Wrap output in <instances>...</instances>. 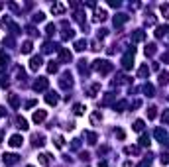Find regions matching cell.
<instances>
[{
	"instance_id": "cell-34",
	"label": "cell",
	"mask_w": 169,
	"mask_h": 167,
	"mask_svg": "<svg viewBox=\"0 0 169 167\" xmlns=\"http://www.w3.org/2000/svg\"><path fill=\"white\" fill-rule=\"evenodd\" d=\"M57 71V65L53 63V61H49V65H47V73H55Z\"/></svg>"
},
{
	"instance_id": "cell-36",
	"label": "cell",
	"mask_w": 169,
	"mask_h": 167,
	"mask_svg": "<svg viewBox=\"0 0 169 167\" xmlns=\"http://www.w3.org/2000/svg\"><path fill=\"white\" fill-rule=\"evenodd\" d=\"M167 81H169V75H167V73H161V75H159V83H161V85H165Z\"/></svg>"
},
{
	"instance_id": "cell-13",
	"label": "cell",
	"mask_w": 169,
	"mask_h": 167,
	"mask_svg": "<svg viewBox=\"0 0 169 167\" xmlns=\"http://www.w3.org/2000/svg\"><path fill=\"white\" fill-rule=\"evenodd\" d=\"M153 134H156V138H157V140H159L161 144H163V142H165V138H167L165 130H161V128H157V130H156V132H153Z\"/></svg>"
},
{
	"instance_id": "cell-48",
	"label": "cell",
	"mask_w": 169,
	"mask_h": 167,
	"mask_svg": "<svg viewBox=\"0 0 169 167\" xmlns=\"http://www.w3.org/2000/svg\"><path fill=\"white\" fill-rule=\"evenodd\" d=\"M28 167H34V165H28Z\"/></svg>"
},
{
	"instance_id": "cell-41",
	"label": "cell",
	"mask_w": 169,
	"mask_h": 167,
	"mask_svg": "<svg viewBox=\"0 0 169 167\" xmlns=\"http://www.w3.org/2000/svg\"><path fill=\"white\" fill-rule=\"evenodd\" d=\"M161 163H165V165H169V154H165V155H161Z\"/></svg>"
},
{
	"instance_id": "cell-24",
	"label": "cell",
	"mask_w": 169,
	"mask_h": 167,
	"mask_svg": "<svg viewBox=\"0 0 169 167\" xmlns=\"http://www.w3.org/2000/svg\"><path fill=\"white\" fill-rule=\"evenodd\" d=\"M49 161H51V155H49V154H41V155H40V163H41V165H47Z\"/></svg>"
},
{
	"instance_id": "cell-22",
	"label": "cell",
	"mask_w": 169,
	"mask_h": 167,
	"mask_svg": "<svg viewBox=\"0 0 169 167\" xmlns=\"http://www.w3.org/2000/svg\"><path fill=\"white\" fill-rule=\"evenodd\" d=\"M138 75L142 77V79H144V77H148V75H150V69H148V65H142V67H140V71H138Z\"/></svg>"
},
{
	"instance_id": "cell-19",
	"label": "cell",
	"mask_w": 169,
	"mask_h": 167,
	"mask_svg": "<svg viewBox=\"0 0 169 167\" xmlns=\"http://www.w3.org/2000/svg\"><path fill=\"white\" fill-rule=\"evenodd\" d=\"M32 41H24L22 43V53H32Z\"/></svg>"
},
{
	"instance_id": "cell-44",
	"label": "cell",
	"mask_w": 169,
	"mask_h": 167,
	"mask_svg": "<svg viewBox=\"0 0 169 167\" xmlns=\"http://www.w3.org/2000/svg\"><path fill=\"white\" fill-rule=\"evenodd\" d=\"M28 108H32V106H35V100H28V104H26Z\"/></svg>"
},
{
	"instance_id": "cell-47",
	"label": "cell",
	"mask_w": 169,
	"mask_h": 167,
	"mask_svg": "<svg viewBox=\"0 0 169 167\" xmlns=\"http://www.w3.org/2000/svg\"><path fill=\"white\" fill-rule=\"evenodd\" d=\"M0 10H2V4H0Z\"/></svg>"
},
{
	"instance_id": "cell-8",
	"label": "cell",
	"mask_w": 169,
	"mask_h": 167,
	"mask_svg": "<svg viewBox=\"0 0 169 167\" xmlns=\"http://www.w3.org/2000/svg\"><path fill=\"white\" fill-rule=\"evenodd\" d=\"M40 67H41V57H40V55L32 57V61H30V69H32V71H38Z\"/></svg>"
},
{
	"instance_id": "cell-40",
	"label": "cell",
	"mask_w": 169,
	"mask_h": 167,
	"mask_svg": "<svg viewBox=\"0 0 169 167\" xmlns=\"http://www.w3.org/2000/svg\"><path fill=\"white\" fill-rule=\"evenodd\" d=\"M6 63H8V55H0V65H6Z\"/></svg>"
},
{
	"instance_id": "cell-46",
	"label": "cell",
	"mask_w": 169,
	"mask_h": 167,
	"mask_svg": "<svg viewBox=\"0 0 169 167\" xmlns=\"http://www.w3.org/2000/svg\"><path fill=\"white\" fill-rule=\"evenodd\" d=\"M4 114H6V110H4L2 106H0V116H4Z\"/></svg>"
},
{
	"instance_id": "cell-14",
	"label": "cell",
	"mask_w": 169,
	"mask_h": 167,
	"mask_svg": "<svg viewBox=\"0 0 169 167\" xmlns=\"http://www.w3.org/2000/svg\"><path fill=\"white\" fill-rule=\"evenodd\" d=\"M167 30H169V28H167L165 24H163V26H157V28H156V38H161V35H165Z\"/></svg>"
},
{
	"instance_id": "cell-1",
	"label": "cell",
	"mask_w": 169,
	"mask_h": 167,
	"mask_svg": "<svg viewBox=\"0 0 169 167\" xmlns=\"http://www.w3.org/2000/svg\"><path fill=\"white\" fill-rule=\"evenodd\" d=\"M92 67H94V71H98L100 75H106V73H110L112 71V63L110 61H104V59H97L92 63Z\"/></svg>"
},
{
	"instance_id": "cell-37",
	"label": "cell",
	"mask_w": 169,
	"mask_h": 167,
	"mask_svg": "<svg viewBox=\"0 0 169 167\" xmlns=\"http://www.w3.org/2000/svg\"><path fill=\"white\" fill-rule=\"evenodd\" d=\"M45 32H47L49 35H53V34H55V26H53V24H49V26L45 28Z\"/></svg>"
},
{
	"instance_id": "cell-7",
	"label": "cell",
	"mask_w": 169,
	"mask_h": 167,
	"mask_svg": "<svg viewBox=\"0 0 169 167\" xmlns=\"http://www.w3.org/2000/svg\"><path fill=\"white\" fill-rule=\"evenodd\" d=\"M8 144H10V148H20L22 144H24V140H22V136L16 134V136H12V138H10V142H8Z\"/></svg>"
},
{
	"instance_id": "cell-43",
	"label": "cell",
	"mask_w": 169,
	"mask_h": 167,
	"mask_svg": "<svg viewBox=\"0 0 169 167\" xmlns=\"http://www.w3.org/2000/svg\"><path fill=\"white\" fill-rule=\"evenodd\" d=\"M138 167H150V159H144V161H142V163H140Z\"/></svg>"
},
{
	"instance_id": "cell-28",
	"label": "cell",
	"mask_w": 169,
	"mask_h": 167,
	"mask_svg": "<svg viewBox=\"0 0 169 167\" xmlns=\"http://www.w3.org/2000/svg\"><path fill=\"white\" fill-rule=\"evenodd\" d=\"M134 130H136V132H142V130H144V120H136L134 122Z\"/></svg>"
},
{
	"instance_id": "cell-26",
	"label": "cell",
	"mask_w": 169,
	"mask_h": 167,
	"mask_svg": "<svg viewBox=\"0 0 169 167\" xmlns=\"http://www.w3.org/2000/svg\"><path fill=\"white\" fill-rule=\"evenodd\" d=\"M132 39H134V41H144L145 39V34L144 32H136L134 35H132Z\"/></svg>"
},
{
	"instance_id": "cell-3",
	"label": "cell",
	"mask_w": 169,
	"mask_h": 167,
	"mask_svg": "<svg viewBox=\"0 0 169 167\" xmlns=\"http://www.w3.org/2000/svg\"><path fill=\"white\" fill-rule=\"evenodd\" d=\"M47 85H49L47 79H45V77H40L38 81L34 83V89H35V91H45V89H47Z\"/></svg>"
},
{
	"instance_id": "cell-39",
	"label": "cell",
	"mask_w": 169,
	"mask_h": 167,
	"mask_svg": "<svg viewBox=\"0 0 169 167\" xmlns=\"http://www.w3.org/2000/svg\"><path fill=\"white\" fill-rule=\"evenodd\" d=\"M55 146H57V148H63V138H61V136L55 138Z\"/></svg>"
},
{
	"instance_id": "cell-30",
	"label": "cell",
	"mask_w": 169,
	"mask_h": 167,
	"mask_svg": "<svg viewBox=\"0 0 169 167\" xmlns=\"http://www.w3.org/2000/svg\"><path fill=\"white\" fill-rule=\"evenodd\" d=\"M43 20H45V14H43V12H38L34 16V22H38V24H40V22H43Z\"/></svg>"
},
{
	"instance_id": "cell-20",
	"label": "cell",
	"mask_w": 169,
	"mask_h": 167,
	"mask_svg": "<svg viewBox=\"0 0 169 167\" xmlns=\"http://www.w3.org/2000/svg\"><path fill=\"white\" fill-rule=\"evenodd\" d=\"M16 126L22 128V130H28V122L22 118V116H18V118H16Z\"/></svg>"
},
{
	"instance_id": "cell-18",
	"label": "cell",
	"mask_w": 169,
	"mask_h": 167,
	"mask_svg": "<svg viewBox=\"0 0 169 167\" xmlns=\"http://www.w3.org/2000/svg\"><path fill=\"white\" fill-rule=\"evenodd\" d=\"M43 144H45V138L41 134H35L34 136V146H43Z\"/></svg>"
},
{
	"instance_id": "cell-16",
	"label": "cell",
	"mask_w": 169,
	"mask_h": 167,
	"mask_svg": "<svg viewBox=\"0 0 169 167\" xmlns=\"http://www.w3.org/2000/svg\"><path fill=\"white\" fill-rule=\"evenodd\" d=\"M106 20V12L104 10H97V14H94V22H104Z\"/></svg>"
},
{
	"instance_id": "cell-25",
	"label": "cell",
	"mask_w": 169,
	"mask_h": 167,
	"mask_svg": "<svg viewBox=\"0 0 169 167\" xmlns=\"http://www.w3.org/2000/svg\"><path fill=\"white\" fill-rule=\"evenodd\" d=\"M8 100H10V104H12L14 108H18V106H20V100H18V97H16V94H10V97H8Z\"/></svg>"
},
{
	"instance_id": "cell-32",
	"label": "cell",
	"mask_w": 169,
	"mask_h": 167,
	"mask_svg": "<svg viewBox=\"0 0 169 167\" xmlns=\"http://www.w3.org/2000/svg\"><path fill=\"white\" fill-rule=\"evenodd\" d=\"M156 53V45H153V43H150L148 47H145V55H153Z\"/></svg>"
},
{
	"instance_id": "cell-27",
	"label": "cell",
	"mask_w": 169,
	"mask_h": 167,
	"mask_svg": "<svg viewBox=\"0 0 169 167\" xmlns=\"http://www.w3.org/2000/svg\"><path fill=\"white\" fill-rule=\"evenodd\" d=\"M126 106H128V102H126V100H120L118 104H114V110H118V112H122V110H124V108H126Z\"/></svg>"
},
{
	"instance_id": "cell-33",
	"label": "cell",
	"mask_w": 169,
	"mask_h": 167,
	"mask_svg": "<svg viewBox=\"0 0 169 167\" xmlns=\"http://www.w3.org/2000/svg\"><path fill=\"white\" fill-rule=\"evenodd\" d=\"M156 116H157L156 108H153V106H151V108H148V118H150V120H153V118H156Z\"/></svg>"
},
{
	"instance_id": "cell-35",
	"label": "cell",
	"mask_w": 169,
	"mask_h": 167,
	"mask_svg": "<svg viewBox=\"0 0 169 167\" xmlns=\"http://www.w3.org/2000/svg\"><path fill=\"white\" fill-rule=\"evenodd\" d=\"M100 118H102V116H100L98 112H94V114L91 116V122H92V124H97V122H100Z\"/></svg>"
},
{
	"instance_id": "cell-4",
	"label": "cell",
	"mask_w": 169,
	"mask_h": 167,
	"mask_svg": "<svg viewBox=\"0 0 169 167\" xmlns=\"http://www.w3.org/2000/svg\"><path fill=\"white\" fill-rule=\"evenodd\" d=\"M71 59H73L71 51H69V49H65V47H61V49H59V61H63V63H69Z\"/></svg>"
},
{
	"instance_id": "cell-15",
	"label": "cell",
	"mask_w": 169,
	"mask_h": 167,
	"mask_svg": "<svg viewBox=\"0 0 169 167\" xmlns=\"http://www.w3.org/2000/svg\"><path fill=\"white\" fill-rule=\"evenodd\" d=\"M73 38H75V32H73L71 28H65L63 30V39L67 41V39H73Z\"/></svg>"
},
{
	"instance_id": "cell-11",
	"label": "cell",
	"mask_w": 169,
	"mask_h": 167,
	"mask_svg": "<svg viewBox=\"0 0 169 167\" xmlns=\"http://www.w3.org/2000/svg\"><path fill=\"white\" fill-rule=\"evenodd\" d=\"M124 22H128V16L126 14H118V16L114 18V26H122Z\"/></svg>"
},
{
	"instance_id": "cell-31",
	"label": "cell",
	"mask_w": 169,
	"mask_h": 167,
	"mask_svg": "<svg viewBox=\"0 0 169 167\" xmlns=\"http://www.w3.org/2000/svg\"><path fill=\"white\" fill-rule=\"evenodd\" d=\"M144 92L148 94V97H153V86L151 85H144Z\"/></svg>"
},
{
	"instance_id": "cell-17",
	"label": "cell",
	"mask_w": 169,
	"mask_h": 167,
	"mask_svg": "<svg viewBox=\"0 0 169 167\" xmlns=\"http://www.w3.org/2000/svg\"><path fill=\"white\" fill-rule=\"evenodd\" d=\"M150 136L148 134H142V138H140V146H144V148H150Z\"/></svg>"
},
{
	"instance_id": "cell-5",
	"label": "cell",
	"mask_w": 169,
	"mask_h": 167,
	"mask_svg": "<svg viewBox=\"0 0 169 167\" xmlns=\"http://www.w3.org/2000/svg\"><path fill=\"white\" fill-rule=\"evenodd\" d=\"M45 118H47V112H45V110H35V112H34V116H32V120L35 122V124L43 122Z\"/></svg>"
},
{
	"instance_id": "cell-10",
	"label": "cell",
	"mask_w": 169,
	"mask_h": 167,
	"mask_svg": "<svg viewBox=\"0 0 169 167\" xmlns=\"http://www.w3.org/2000/svg\"><path fill=\"white\" fill-rule=\"evenodd\" d=\"M4 163L6 165H14V163H16L18 161V155H14V154H4Z\"/></svg>"
},
{
	"instance_id": "cell-12",
	"label": "cell",
	"mask_w": 169,
	"mask_h": 167,
	"mask_svg": "<svg viewBox=\"0 0 169 167\" xmlns=\"http://www.w3.org/2000/svg\"><path fill=\"white\" fill-rule=\"evenodd\" d=\"M51 12H53V14H63V12H65V6L59 4V2H57V4H51Z\"/></svg>"
},
{
	"instance_id": "cell-42",
	"label": "cell",
	"mask_w": 169,
	"mask_h": 167,
	"mask_svg": "<svg viewBox=\"0 0 169 167\" xmlns=\"http://www.w3.org/2000/svg\"><path fill=\"white\" fill-rule=\"evenodd\" d=\"M124 151H126V154H138V148H126Z\"/></svg>"
},
{
	"instance_id": "cell-23",
	"label": "cell",
	"mask_w": 169,
	"mask_h": 167,
	"mask_svg": "<svg viewBox=\"0 0 169 167\" xmlns=\"http://www.w3.org/2000/svg\"><path fill=\"white\" fill-rule=\"evenodd\" d=\"M85 138L89 140V144H97V134L94 132H85Z\"/></svg>"
},
{
	"instance_id": "cell-29",
	"label": "cell",
	"mask_w": 169,
	"mask_h": 167,
	"mask_svg": "<svg viewBox=\"0 0 169 167\" xmlns=\"http://www.w3.org/2000/svg\"><path fill=\"white\" fill-rule=\"evenodd\" d=\"M85 110H87V108H85L83 104H75V114H77V116H81V114H85Z\"/></svg>"
},
{
	"instance_id": "cell-21",
	"label": "cell",
	"mask_w": 169,
	"mask_h": 167,
	"mask_svg": "<svg viewBox=\"0 0 169 167\" xmlns=\"http://www.w3.org/2000/svg\"><path fill=\"white\" fill-rule=\"evenodd\" d=\"M85 47H87V39H79V41H75V49H77V51H83Z\"/></svg>"
},
{
	"instance_id": "cell-38",
	"label": "cell",
	"mask_w": 169,
	"mask_h": 167,
	"mask_svg": "<svg viewBox=\"0 0 169 167\" xmlns=\"http://www.w3.org/2000/svg\"><path fill=\"white\" fill-rule=\"evenodd\" d=\"M161 120H163L165 124H169V108H167V110L163 112V116H161Z\"/></svg>"
},
{
	"instance_id": "cell-6",
	"label": "cell",
	"mask_w": 169,
	"mask_h": 167,
	"mask_svg": "<svg viewBox=\"0 0 169 167\" xmlns=\"http://www.w3.org/2000/svg\"><path fill=\"white\" fill-rule=\"evenodd\" d=\"M61 86H63V89H71V86H73V79H71V75L69 73H65L63 77H61Z\"/></svg>"
},
{
	"instance_id": "cell-9",
	"label": "cell",
	"mask_w": 169,
	"mask_h": 167,
	"mask_svg": "<svg viewBox=\"0 0 169 167\" xmlns=\"http://www.w3.org/2000/svg\"><path fill=\"white\" fill-rule=\"evenodd\" d=\"M45 102L47 104H57V102H59V97H57V92H47V97H45Z\"/></svg>"
},
{
	"instance_id": "cell-45",
	"label": "cell",
	"mask_w": 169,
	"mask_h": 167,
	"mask_svg": "<svg viewBox=\"0 0 169 167\" xmlns=\"http://www.w3.org/2000/svg\"><path fill=\"white\" fill-rule=\"evenodd\" d=\"M98 167H108V163H104V161H100V163H98Z\"/></svg>"
},
{
	"instance_id": "cell-2",
	"label": "cell",
	"mask_w": 169,
	"mask_h": 167,
	"mask_svg": "<svg viewBox=\"0 0 169 167\" xmlns=\"http://www.w3.org/2000/svg\"><path fill=\"white\" fill-rule=\"evenodd\" d=\"M134 53H136V49H134V47H130V49H128V53L122 57V67L126 69V71L132 69V65H134Z\"/></svg>"
}]
</instances>
